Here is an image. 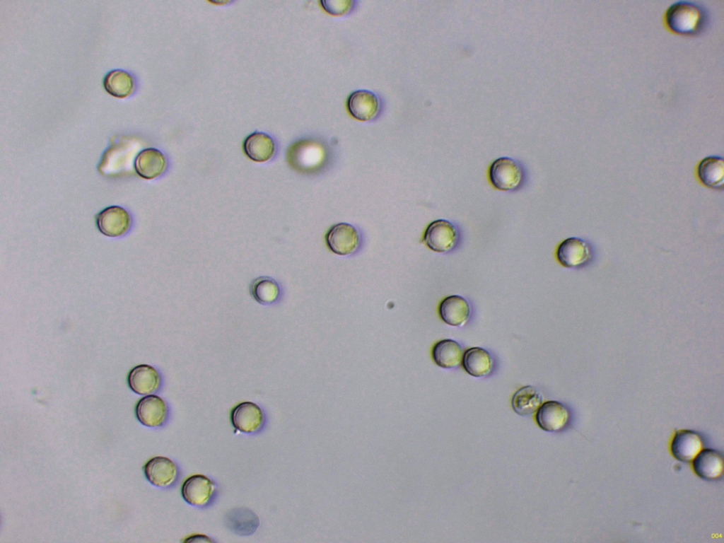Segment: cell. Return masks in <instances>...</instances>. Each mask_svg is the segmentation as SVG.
I'll return each mask as SVG.
<instances>
[{"mask_svg":"<svg viewBox=\"0 0 724 543\" xmlns=\"http://www.w3.org/2000/svg\"><path fill=\"white\" fill-rule=\"evenodd\" d=\"M665 27L682 35H696L703 33L710 23L708 8L701 3L680 0L672 4L663 16Z\"/></svg>","mask_w":724,"mask_h":543,"instance_id":"cell-1","label":"cell"},{"mask_svg":"<svg viewBox=\"0 0 724 543\" xmlns=\"http://www.w3.org/2000/svg\"><path fill=\"white\" fill-rule=\"evenodd\" d=\"M289 165L301 173L317 174L324 170L329 160V150L316 139H304L293 143L287 151Z\"/></svg>","mask_w":724,"mask_h":543,"instance_id":"cell-2","label":"cell"},{"mask_svg":"<svg viewBox=\"0 0 724 543\" xmlns=\"http://www.w3.org/2000/svg\"><path fill=\"white\" fill-rule=\"evenodd\" d=\"M489 177L496 189L513 192L523 186L526 180V172L519 160L504 156L496 159L491 164Z\"/></svg>","mask_w":724,"mask_h":543,"instance_id":"cell-3","label":"cell"},{"mask_svg":"<svg viewBox=\"0 0 724 543\" xmlns=\"http://www.w3.org/2000/svg\"><path fill=\"white\" fill-rule=\"evenodd\" d=\"M460 233L458 228L452 222L445 219L432 221L426 228L424 241L426 246L437 252H449L454 250L460 243Z\"/></svg>","mask_w":724,"mask_h":543,"instance_id":"cell-4","label":"cell"},{"mask_svg":"<svg viewBox=\"0 0 724 543\" xmlns=\"http://www.w3.org/2000/svg\"><path fill=\"white\" fill-rule=\"evenodd\" d=\"M592 245L587 240L570 237L562 241L556 250L559 262L567 268H580L588 264L592 259Z\"/></svg>","mask_w":724,"mask_h":543,"instance_id":"cell-5","label":"cell"},{"mask_svg":"<svg viewBox=\"0 0 724 543\" xmlns=\"http://www.w3.org/2000/svg\"><path fill=\"white\" fill-rule=\"evenodd\" d=\"M329 249L339 255H349L358 248L361 238L358 231L347 223H339L332 226L325 235Z\"/></svg>","mask_w":724,"mask_h":543,"instance_id":"cell-6","label":"cell"},{"mask_svg":"<svg viewBox=\"0 0 724 543\" xmlns=\"http://www.w3.org/2000/svg\"><path fill=\"white\" fill-rule=\"evenodd\" d=\"M230 421L236 430L245 433H254L263 426L264 414L257 404L249 401L243 402L231 410Z\"/></svg>","mask_w":724,"mask_h":543,"instance_id":"cell-7","label":"cell"},{"mask_svg":"<svg viewBox=\"0 0 724 543\" xmlns=\"http://www.w3.org/2000/svg\"><path fill=\"white\" fill-rule=\"evenodd\" d=\"M570 417V411L563 403L549 400L542 403L536 411L535 420L542 430L559 432L567 426Z\"/></svg>","mask_w":724,"mask_h":543,"instance_id":"cell-8","label":"cell"},{"mask_svg":"<svg viewBox=\"0 0 724 543\" xmlns=\"http://www.w3.org/2000/svg\"><path fill=\"white\" fill-rule=\"evenodd\" d=\"M129 212L119 206H111L101 211L96 217L98 230L105 235L116 238L126 233L131 226Z\"/></svg>","mask_w":724,"mask_h":543,"instance_id":"cell-9","label":"cell"},{"mask_svg":"<svg viewBox=\"0 0 724 543\" xmlns=\"http://www.w3.org/2000/svg\"><path fill=\"white\" fill-rule=\"evenodd\" d=\"M215 491V483L204 474L190 476L185 479L181 488L184 500L194 506H204L208 504Z\"/></svg>","mask_w":724,"mask_h":543,"instance_id":"cell-10","label":"cell"},{"mask_svg":"<svg viewBox=\"0 0 724 543\" xmlns=\"http://www.w3.org/2000/svg\"><path fill=\"white\" fill-rule=\"evenodd\" d=\"M148 481L153 485L167 488L175 484L178 477V468L170 458L156 456L150 459L144 467Z\"/></svg>","mask_w":724,"mask_h":543,"instance_id":"cell-11","label":"cell"},{"mask_svg":"<svg viewBox=\"0 0 724 543\" xmlns=\"http://www.w3.org/2000/svg\"><path fill=\"white\" fill-rule=\"evenodd\" d=\"M136 416L141 424L148 427L162 426L168 418V409L166 402L156 395H146L137 402Z\"/></svg>","mask_w":724,"mask_h":543,"instance_id":"cell-12","label":"cell"},{"mask_svg":"<svg viewBox=\"0 0 724 543\" xmlns=\"http://www.w3.org/2000/svg\"><path fill=\"white\" fill-rule=\"evenodd\" d=\"M438 314L446 324L454 327H462L469 320L471 307L468 301L461 296L451 295L443 298L438 306Z\"/></svg>","mask_w":724,"mask_h":543,"instance_id":"cell-13","label":"cell"},{"mask_svg":"<svg viewBox=\"0 0 724 543\" xmlns=\"http://www.w3.org/2000/svg\"><path fill=\"white\" fill-rule=\"evenodd\" d=\"M158 371L153 366L141 364L133 368L128 375V384L132 391L141 395L156 392L160 385Z\"/></svg>","mask_w":724,"mask_h":543,"instance_id":"cell-14","label":"cell"},{"mask_svg":"<svg viewBox=\"0 0 724 543\" xmlns=\"http://www.w3.org/2000/svg\"><path fill=\"white\" fill-rule=\"evenodd\" d=\"M346 105L349 113L361 121H370L374 119L380 110L378 97L366 90L353 92L347 99Z\"/></svg>","mask_w":724,"mask_h":543,"instance_id":"cell-15","label":"cell"},{"mask_svg":"<svg viewBox=\"0 0 724 543\" xmlns=\"http://www.w3.org/2000/svg\"><path fill=\"white\" fill-rule=\"evenodd\" d=\"M461 364L469 375L481 378L488 376L494 371L495 361L486 349L474 346L465 351Z\"/></svg>","mask_w":724,"mask_h":543,"instance_id":"cell-16","label":"cell"},{"mask_svg":"<svg viewBox=\"0 0 724 543\" xmlns=\"http://www.w3.org/2000/svg\"><path fill=\"white\" fill-rule=\"evenodd\" d=\"M167 167L164 154L154 148H147L140 151L134 161L136 173L146 180L154 179L163 173Z\"/></svg>","mask_w":724,"mask_h":543,"instance_id":"cell-17","label":"cell"},{"mask_svg":"<svg viewBox=\"0 0 724 543\" xmlns=\"http://www.w3.org/2000/svg\"><path fill=\"white\" fill-rule=\"evenodd\" d=\"M702 445V440L696 432L681 430L675 434L670 449L672 455L677 460L690 462L701 450Z\"/></svg>","mask_w":724,"mask_h":543,"instance_id":"cell-18","label":"cell"},{"mask_svg":"<svg viewBox=\"0 0 724 543\" xmlns=\"http://www.w3.org/2000/svg\"><path fill=\"white\" fill-rule=\"evenodd\" d=\"M692 467L699 477L706 480L716 479L723 471V456L714 449H703L693 459Z\"/></svg>","mask_w":724,"mask_h":543,"instance_id":"cell-19","label":"cell"},{"mask_svg":"<svg viewBox=\"0 0 724 543\" xmlns=\"http://www.w3.org/2000/svg\"><path fill=\"white\" fill-rule=\"evenodd\" d=\"M697 176L706 187L723 189L724 186V161L719 156H709L698 164Z\"/></svg>","mask_w":724,"mask_h":543,"instance_id":"cell-20","label":"cell"},{"mask_svg":"<svg viewBox=\"0 0 724 543\" xmlns=\"http://www.w3.org/2000/svg\"><path fill=\"white\" fill-rule=\"evenodd\" d=\"M243 150L249 158L262 163L269 160L274 156L275 144L268 134L255 132L245 139Z\"/></svg>","mask_w":724,"mask_h":543,"instance_id":"cell-21","label":"cell"},{"mask_svg":"<svg viewBox=\"0 0 724 543\" xmlns=\"http://www.w3.org/2000/svg\"><path fill=\"white\" fill-rule=\"evenodd\" d=\"M462 354L460 344L451 339L437 341L431 351L434 363L440 368L448 369L457 367L461 363Z\"/></svg>","mask_w":724,"mask_h":543,"instance_id":"cell-22","label":"cell"},{"mask_svg":"<svg viewBox=\"0 0 724 543\" xmlns=\"http://www.w3.org/2000/svg\"><path fill=\"white\" fill-rule=\"evenodd\" d=\"M543 403L541 392L532 385L518 389L513 395L511 405L518 414L527 416L536 412Z\"/></svg>","mask_w":724,"mask_h":543,"instance_id":"cell-23","label":"cell"},{"mask_svg":"<svg viewBox=\"0 0 724 543\" xmlns=\"http://www.w3.org/2000/svg\"><path fill=\"white\" fill-rule=\"evenodd\" d=\"M105 90L117 98H126L131 95L134 88V82L132 76L121 69L110 71L103 81Z\"/></svg>","mask_w":724,"mask_h":543,"instance_id":"cell-24","label":"cell"},{"mask_svg":"<svg viewBox=\"0 0 724 543\" xmlns=\"http://www.w3.org/2000/svg\"><path fill=\"white\" fill-rule=\"evenodd\" d=\"M250 293L258 303L269 305L278 300L280 296V288L274 279L261 276L255 279L251 284Z\"/></svg>","mask_w":724,"mask_h":543,"instance_id":"cell-25","label":"cell"},{"mask_svg":"<svg viewBox=\"0 0 724 543\" xmlns=\"http://www.w3.org/2000/svg\"><path fill=\"white\" fill-rule=\"evenodd\" d=\"M229 527L235 532L247 535L253 533L258 527V518L248 509H237L228 515Z\"/></svg>","mask_w":724,"mask_h":543,"instance_id":"cell-26","label":"cell"},{"mask_svg":"<svg viewBox=\"0 0 724 543\" xmlns=\"http://www.w3.org/2000/svg\"><path fill=\"white\" fill-rule=\"evenodd\" d=\"M320 2L327 13L335 16L347 13L353 3L351 1H322Z\"/></svg>","mask_w":724,"mask_h":543,"instance_id":"cell-27","label":"cell"},{"mask_svg":"<svg viewBox=\"0 0 724 543\" xmlns=\"http://www.w3.org/2000/svg\"><path fill=\"white\" fill-rule=\"evenodd\" d=\"M184 542H213V540L211 539H210L208 536H206V535H192V536H189V537H187V539H185Z\"/></svg>","mask_w":724,"mask_h":543,"instance_id":"cell-28","label":"cell"}]
</instances>
